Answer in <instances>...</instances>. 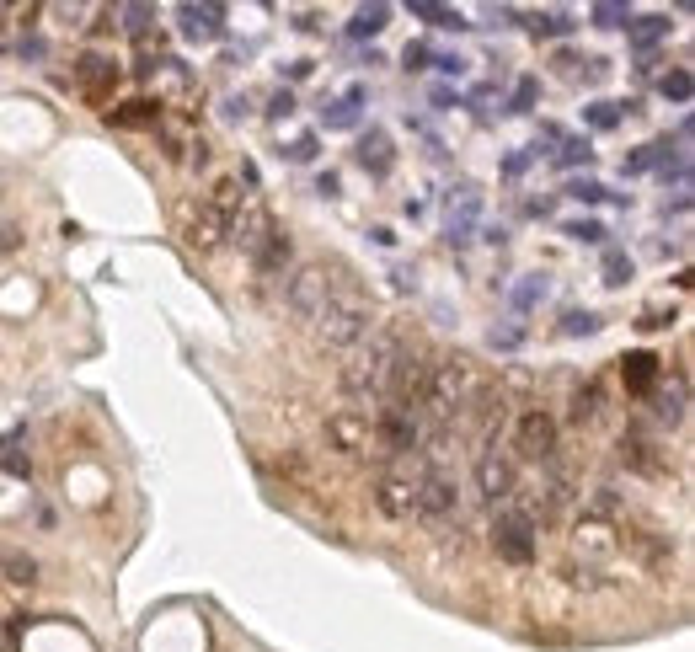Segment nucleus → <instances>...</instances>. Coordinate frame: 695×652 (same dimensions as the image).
<instances>
[{
  "label": "nucleus",
  "mask_w": 695,
  "mask_h": 652,
  "mask_svg": "<svg viewBox=\"0 0 695 652\" xmlns=\"http://www.w3.org/2000/svg\"><path fill=\"white\" fill-rule=\"evenodd\" d=\"M524 166H530V155H508V161H503V177H519Z\"/></svg>",
  "instance_id": "obj_46"
},
{
  "label": "nucleus",
  "mask_w": 695,
  "mask_h": 652,
  "mask_svg": "<svg viewBox=\"0 0 695 652\" xmlns=\"http://www.w3.org/2000/svg\"><path fill=\"white\" fill-rule=\"evenodd\" d=\"M626 38L637 43V49H653L658 38H669V17H631L626 22Z\"/></svg>",
  "instance_id": "obj_20"
},
{
  "label": "nucleus",
  "mask_w": 695,
  "mask_h": 652,
  "mask_svg": "<svg viewBox=\"0 0 695 652\" xmlns=\"http://www.w3.org/2000/svg\"><path fill=\"white\" fill-rule=\"evenodd\" d=\"M380 439H385V449H391V455H407V449H417V417H412V407L385 412Z\"/></svg>",
  "instance_id": "obj_12"
},
{
  "label": "nucleus",
  "mask_w": 695,
  "mask_h": 652,
  "mask_svg": "<svg viewBox=\"0 0 695 652\" xmlns=\"http://www.w3.org/2000/svg\"><path fill=\"white\" fill-rule=\"evenodd\" d=\"M225 236H230V220H225L220 209L204 204V209L188 214V241H193V246H204V252H209V246H220Z\"/></svg>",
  "instance_id": "obj_13"
},
{
  "label": "nucleus",
  "mask_w": 695,
  "mask_h": 652,
  "mask_svg": "<svg viewBox=\"0 0 695 652\" xmlns=\"http://www.w3.org/2000/svg\"><path fill=\"white\" fill-rule=\"evenodd\" d=\"M476 214H482V198H476L471 188H460V198H450V241H455V246L471 241Z\"/></svg>",
  "instance_id": "obj_15"
},
{
  "label": "nucleus",
  "mask_w": 695,
  "mask_h": 652,
  "mask_svg": "<svg viewBox=\"0 0 695 652\" xmlns=\"http://www.w3.org/2000/svg\"><path fill=\"white\" fill-rule=\"evenodd\" d=\"M230 236H236V246L241 252H262V241L273 236V225H268V214L262 209H246V214H236V220H230Z\"/></svg>",
  "instance_id": "obj_14"
},
{
  "label": "nucleus",
  "mask_w": 695,
  "mask_h": 652,
  "mask_svg": "<svg viewBox=\"0 0 695 652\" xmlns=\"http://www.w3.org/2000/svg\"><path fill=\"white\" fill-rule=\"evenodd\" d=\"M653 380H658V359H653V353H631V359H626V385H631V391H647Z\"/></svg>",
  "instance_id": "obj_24"
},
{
  "label": "nucleus",
  "mask_w": 695,
  "mask_h": 652,
  "mask_svg": "<svg viewBox=\"0 0 695 652\" xmlns=\"http://www.w3.org/2000/svg\"><path fill=\"white\" fill-rule=\"evenodd\" d=\"M113 17H123V33H145L156 22V6H118Z\"/></svg>",
  "instance_id": "obj_28"
},
{
  "label": "nucleus",
  "mask_w": 695,
  "mask_h": 652,
  "mask_svg": "<svg viewBox=\"0 0 695 652\" xmlns=\"http://www.w3.org/2000/svg\"><path fill=\"white\" fill-rule=\"evenodd\" d=\"M460 508V487L450 476H428V481H417V514H455Z\"/></svg>",
  "instance_id": "obj_9"
},
{
  "label": "nucleus",
  "mask_w": 695,
  "mask_h": 652,
  "mask_svg": "<svg viewBox=\"0 0 695 652\" xmlns=\"http://www.w3.org/2000/svg\"><path fill=\"white\" fill-rule=\"evenodd\" d=\"M562 332H567V337H589V332H599V316H594V310H567V316H562Z\"/></svg>",
  "instance_id": "obj_30"
},
{
  "label": "nucleus",
  "mask_w": 695,
  "mask_h": 652,
  "mask_svg": "<svg viewBox=\"0 0 695 652\" xmlns=\"http://www.w3.org/2000/svg\"><path fill=\"white\" fill-rule=\"evenodd\" d=\"M535 97H540V81H530V75H524V81L514 86V113H530Z\"/></svg>",
  "instance_id": "obj_36"
},
{
  "label": "nucleus",
  "mask_w": 695,
  "mask_h": 652,
  "mask_svg": "<svg viewBox=\"0 0 695 652\" xmlns=\"http://www.w3.org/2000/svg\"><path fill=\"white\" fill-rule=\"evenodd\" d=\"M540 300H546V273H530V278H519V284L508 289V305L514 310H535Z\"/></svg>",
  "instance_id": "obj_22"
},
{
  "label": "nucleus",
  "mask_w": 695,
  "mask_h": 652,
  "mask_svg": "<svg viewBox=\"0 0 695 652\" xmlns=\"http://www.w3.org/2000/svg\"><path fill=\"white\" fill-rule=\"evenodd\" d=\"M385 22H391V6H359L353 11V22H348V38H375V33H385Z\"/></svg>",
  "instance_id": "obj_19"
},
{
  "label": "nucleus",
  "mask_w": 695,
  "mask_h": 652,
  "mask_svg": "<svg viewBox=\"0 0 695 652\" xmlns=\"http://www.w3.org/2000/svg\"><path fill=\"white\" fill-rule=\"evenodd\" d=\"M663 161H669V145L658 139V145H642L637 155H626L621 172H626V177H637V172H653V166H663Z\"/></svg>",
  "instance_id": "obj_25"
},
{
  "label": "nucleus",
  "mask_w": 695,
  "mask_h": 652,
  "mask_svg": "<svg viewBox=\"0 0 695 652\" xmlns=\"http://www.w3.org/2000/svg\"><path fill=\"white\" fill-rule=\"evenodd\" d=\"M327 300H332V273L321 268V262H305V268L289 278V310H295L300 321H316Z\"/></svg>",
  "instance_id": "obj_4"
},
{
  "label": "nucleus",
  "mask_w": 695,
  "mask_h": 652,
  "mask_svg": "<svg viewBox=\"0 0 695 652\" xmlns=\"http://www.w3.org/2000/svg\"><path fill=\"white\" fill-rule=\"evenodd\" d=\"M0 567L11 572V583H33V578H38L33 556H17V551H11V556H0Z\"/></svg>",
  "instance_id": "obj_32"
},
{
  "label": "nucleus",
  "mask_w": 695,
  "mask_h": 652,
  "mask_svg": "<svg viewBox=\"0 0 695 652\" xmlns=\"http://www.w3.org/2000/svg\"><path fill=\"white\" fill-rule=\"evenodd\" d=\"M519 337H524L519 326H503V332L492 326V337H487V343H492V348H519Z\"/></svg>",
  "instance_id": "obj_41"
},
{
  "label": "nucleus",
  "mask_w": 695,
  "mask_h": 652,
  "mask_svg": "<svg viewBox=\"0 0 695 652\" xmlns=\"http://www.w3.org/2000/svg\"><path fill=\"white\" fill-rule=\"evenodd\" d=\"M284 262H289V236H278V230H273V236L262 241V252H257V268L262 273H278Z\"/></svg>",
  "instance_id": "obj_26"
},
{
  "label": "nucleus",
  "mask_w": 695,
  "mask_h": 652,
  "mask_svg": "<svg viewBox=\"0 0 695 652\" xmlns=\"http://www.w3.org/2000/svg\"><path fill=\"white\" fill-rule=\"evenodd\" d=\"M369 305L364 300H353V294H332L327 305H321V316H316V332L327 337L332 348H348V343H359V337L369 332Z\"/></svg>",
  "instance_id": "obj_3"
},
{
  "label": "nucleus",
  "mask_w": 695,
  "mask_h": 652,
  "mask_svg": "<svg viewBox=\"0 0 695 652\" xmlns=\"http://www.w3.org/2000/svg\"><path fill=\"white\" fill-rule=\"evenodd\" d=\"M359 166L369 177H385L391 172V139H385L380 129H369L364 139H359Z\"/></svg>",
  "instance_id": "obj_17"
},
{
  "label": "nucleus",
  "mask_w": 695,
  "mask_h": 652,
  "mask_svg": "<svg viewBox=\"0 0 695 652\" xmlns=\"http://www.w3.org/2000/svg\"><path fill=\"white\" fill-rule=\"evenodd\" d=\"M439 70L444 75H460V70H466V59H460V54H439Z\"/></svg>",
  "instance_id": "obj_45"
},
{
  "label": "nucleus",
  "mask_w": 695,
  "mask_h": 652,
  "mask_svg": "<svg viewBox=\"0 0 695 652\" xmlns=\"http://www.w3.org/2000/svg\"><path fill=\"white\" fill-rule=\"evenodd\" d=\"M476 487H482V498L492 503H503L508 492H514V465H508L498 449H487L482 460H476Z\"/></svg>",
  "instance_id": "obj_6"
},
{
  "label": "nucleus",
  "mask_w": 695,
  "mask_h": 652,
  "mask_svg": "<svg viewBox=\"0 0 695 652\" xmlns=\"http://www.w3.org/2000/svg\"><path fill=\"white\" fill-rule=\"evenodd\" d=\"M492 546H498L503 562H535V519L530 514H498L492 519Z\"/></svg>",
  "instance_id": "obj_5"
},
{
  "label": "nucleus",
  "mask_w": 695,
  "mask_h": 652,
  "mask_svg": "<svg viewBox=\"0 0 695 652\" xmlns=\"http://www.w3.org/2000/svg\"><path fill=\"white\" fill-rule=\"evenodd\" d=\"M583 118H589L594 129H615V123H621V107H615V102H594V107H583Z\"/></svg>",
  "instance_id": "obj_33"
},
{
  "label": "nucleus",
  "mask_w": 695,
  "mask_h": 652,
  "mask_svg": "<svg viewBox=\"0 0 695 652\" xmlns=\"http://www.w3.org/2000/svg\"><path fill=\"white\" fill-rule=\"evenodd\" d=\"M401 348L396 337H369L364 348H353V359L343 364V391L353 401V412L380 407V401H391V380H396V364H401Z\"/></svg>",
  "instance_id": "obj_1"
},
{
  "label": "nucleus",
  "mask_w": 695,
  "mask_h": 652,
  "mask_svg": "<svg viewBox=\"0 0 695 652\" xmlns=\"http://www.w3.org/2000/svg\"><path fill=\"white\" fill-rule=\"evenodd\" d=\"M594 412H599V391L589 385V391H578V396H573V417H578V423H589Z\"/></svg>",
  "instance_id": "obj_38"
},
{
  "label": "nucleus",
  "mask_w": 695,
  "mask_h": 652,
  "mask_svg": "<svg viewBox=\"0 0 695 652\" xmlns=\"http://www.w3.org/2000/svg\"><path fill=\"white\" fill-rule=\"evenodd\" d=\"M626 278H631V257L605 252V284H626Z\"/></svg>",
  "instance_id": "obj_35"
},
{
  "label": "nucleus",
  "mask_w": 695,
  "mask_h": 652,
  "mask_svg": "<svg viewBox=\"0 0 695 652\" xmlns=\"http://www.w3.org/2000/svg\"><path fill=\"white\" fill-rule=\"evenodd\" d=\"M75 81H81V86L91 91V97H102V91H107V86H113V81H118V70H113V65H107V59H102V54H86V59H81V65H75Z\"/></svg>",
  "instance_id": "obj_18"
},
{
  "label": "nucleus",
  "mask_w": 695,
  "mask_h": 652,
  "mask_svg": "<svg viewBox=\"0 0 695 652\" xmlns=\"http://www.w3.org/2000/svg\"><path fill=\"white\" fill-rule=\"evenodd\" d=\"M359 107H364V86H348L332 107H321V123L327 129H359Z\"/></svg>",
  "instance_id": "obj_16"
},
{
  "label": "nucleus",
  "mask_w": 695,
  "mask_h": 652,
  "mask_svg": "<svg viewBox=\"0 0 695 652\" xmlns=\"http://www.w3.org/2000/svg\"><path fill=\"white\" fill-rule=\"evenodd\" d=\"M653 417L658 423H685V380H674L669 391H658V407H653Z\"/></svg>",
  "instance_id": "obj_21"
},
{
  "label": "nucleus",
  "mask_w": 695,
  "mask_h": 652,
  "mask_svg": "<svg viewBox=\"0 0 695 652\" xmlns=\"http://www.w3.org/2000/svg\"><path fill=\"white\" fill-rule=\"evenodd\" d=\"M594 22H599V27H626V22H631V11H626V6H615V0H605V6H594Z\"/></svg>",
  "instance_id": "obj_34"
},
{
  "label": "nucleus",
  "mask_w": 695,
  "mask_h": 652,
  "mask_svg": "<svg viewBox=\"0 0 695 652\" xmlns=\"http://www.w3.org/2000/svg\"><path fill=\"white\" fill-rule=\"evenodd\" d=\"M428 407H434V417H455V412H466L476 396H482V375L466 364V359H450V364H439V369H428Z\"/></svg>",
  "instance_id": "obj_2"
},
{
  "label": "nucleus",
  "mask_w": 695,
  "mask_h": 652,
  "mask_svg": "<svg viewBox=\"0 0 695 652\" xmlns=\"http://www.w3.org/2000/svg\"><path fill=\"white\" fill-rule=\"evenodd\" d=\"M412 17H423L428 27H471L466 17H460V11H450V6H434V0H412Z\"/></svg>",
  "instance_id": "obj_23"
},
{
  "label": "nucleus",
  "mask_w": 695,
  "mask_h": 652,
  "mask_svg": "<svg viewBox=\"0 0 695 652\" xmlns=\"http://www.w3.org/2000/svg\"><path fill=\"white\" fill-rule=\"evenodd\" d=\"M589 155H594L589 139H562V150H556L551 161H556V166H578V161H589Z\"/></svg>",
  "instance_id": "obj_31"
},
{
  "label": "nucleus",
  "mask_w": 695,
  "mask_h": 652,
  "mask_svg": "<svg viewBox=\"0 0 695 652\" xmlns=\"http://www.w3.org/2000/svg\"><path fill=\"white\" fill-rule=\"evenodd\" d=\"M530 33L535 38H567L573 33V17H567V11H546V17H530Z\"/></svg>",
  "instance_id": "obj_27"
},
{
  "label": "nucleus",
  "mask_w": 695,
  "mask_h": 652,
  "mask_svg": "<svg viewBox=\"0 0 695 652\" xmlns=\"http://www.w3.org/2000/svg\"><path fill=\"white\" fill-rule=\"evenodd\" d=\"M551 449H556V423L546 412H530L519 423V455L524 460H551Z\"/></svg>",
  "instance_id": "obj_7"
},
{
  "label": "nucleus",
  "mask_w": 695,
  "mask_h": 652,
  "mask_svg": "<svg viewBox=\"0 0 695 652\" xmlns=\"http://www.w3.org/2000/svg\"><path fill=\"white\" fill-rule=\"evenodd\" d=\"M690 70H669V75H663V81H658V91H663V97H669V102H690Z\"/></svg>",
  "instance_id": "obj_29"
},
{
  "label": "nucleus",
  "mask_w": 695,
  "mask_h": 652,
  "mask_svg": "<svg viewBox=\"0 0 695 652\" xmlns=\"http://www.w3.org/2000/svg\"><path fill=\"white\" fill-rule=\"evenodd\" d=\"M316 150H321V145H316V134H300L295 145H289V161H316Z\"/></svg>",
  "instance_id": "obj_40"
},
{
  "label": "nucleus",
  "mask_w": 695,
  "mask_h": 652,
  "mask_svg": "<svg viewBox=\"0 0 695 652\" xmlns=\"http://www.w3.org/2000/svg\"><path fill=\"white\" fill-rule=\"evenodd\" d=\"M369 433H375V428H369V417L364 412H337V417H327V439L337 444V449H348V455H353V449H364L369 444Z\"/></svg>",
  "instance_id": "obj_11"
},
{
  "label": "nucleus",
  "mask_w": 695,
  "mask_h": 652,
  "mask_svg": "<svg viewBox=\"0 0 695 652\" xmlns=\"http://www.w3.org/2000/svg\"><path fill=\"white\" fill-rule=\"evenodd\" d=\"M375 503H380V514H391V519H412L417 514V481L385 476L380 492H375Z\"/></svg>",
  "instance_id": "obj_10"
},
{
  "label": "nucleus",
  "mask_w": 695,
  "mask_h": 652,
  "mask_svg": "<svg viewBox=\"0 0 695 652\" xmlns=\"http://www.w3.org/2000/svg\"><path fill=\"white\" fill-rule=\"evenodd\" d=\"M428 59H434L428 43H407V70H428Z\"/></svg>",
  "instance_id": "obj_42"
},
{
  "label": "nucleus",
  "mask_w": 695,
  "mask_h": 652,
  "mask_svg": "<svg viewBox=\"0 0 695 652\" xmlns=\"http://www.w3.org/2000/svg\"><path fill=\"white\" fill-rule=\"evenodd\" d=\"M567 236H573V241H589V246H599V241H605V225H594V220H573V225H567Z\"/></svg>",
  "instance_id": "obj_37"
},
{
  "label": "nucleus",
  "mask_w": 695,
  "mask_h": 652,
  "mask_svg": "<svg viewBox=\"0 0 695 652\" xmlns=\"http://www.w3.org/2000/svg\"><path fill=\"white\" fill-rule=\"evenodd\" d=\"M246 113H252V102H246V97H225V118H230V123L246 118Z\"/></svg>",
  "instance_id": "obj_43"
},
{
  "label": "nucleus",
  "mask_w": 695,
  "mask_h": 652,
  "mask_svg": "<svg viewBox=\"0 0 695 652\" xmlns=\"http://www.w3.org/2000/svg\"><path fill=\"white\" fill-rule=\"evenodd\" d=\"M22 59H43V38H38V33L22 38Z\"/></svg>",
  "instance_id": "obj_44"
},
{
  "label": "nucleus",
  "mask_w": 695,
  "mask_h": 652,
  "mask_svg": "<svg viewBox=\"0 0 695 652\" xmlns=\"http://www.w3.org/2000/svg\"><path fill=\"white\" fill-rule=\"evenodd\" d=\"M567 198H578V204H599V198H610V193L599 188V182H573V188H567Z\"/></svg>",
  "instance_id": "obj_39"
},
{
  "label": "nucleus",
  "mask_w": 695,
  "mask_h": 652,
  "mask_svg": "<svg viewBox=\"0 0 695 652\" xmlns=\"http://www.w3.org/2000/svg\"><path fill=\"white\" fill-rule=\"evenodd\" d=\"M220 17H225L220 6H177V27H182V38H188V43H214L225 33Z\"/></svg>",
  "instance_id": "obj_8"
},
{
  "label": "nucleus",
  "mask_w": 695,
  "mask_h": 652,
  "mask_svg": "<svg viewBox=\"0 0 695 652\" xmlns=\"http://www.w3.org/2000/svg\"><path fill=\"white\" fill-rule=\"evenodd\" d=\"M289 107H295V102H289V91H278V97H273V107H268V113H273V118H284V113H289Z\"/></svg>",
  "instance_id": "obj_47"
}]
</instances>
